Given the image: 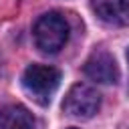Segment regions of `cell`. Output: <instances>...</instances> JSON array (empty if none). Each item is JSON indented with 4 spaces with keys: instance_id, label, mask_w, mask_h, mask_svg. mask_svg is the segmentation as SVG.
<instances>
[{
    "instance_id": "6da1fadb",
    "label": "cell",
    "mask_w": 129,
    "mask_h": 129,
    "mask_svg": "<svg viewBox=\"0 0 129 129\" xmlns=\"http://www.w3.org/2000/svg\"><path fill=\"white\" fill-rule=\"evenodd\" d=\"M34 42L44 52H58L69 40V22L58 12L42 14L34 24Z\"/></svg>"
},
{
    "instance_id": "7a4b0ae2",
    "label": "cell",
    "mask_w": 129,
    "mask_h": 129,
    "mask_svg": "<svg viewBox=\"0 0 129 129\" xmlns=\"http://www.w3.org/2000/svg\"><path fill=\"white\" fill-rule=\"evenodd\" d=\"M60 73L54 67L48 64H30L22 75V85L26 93L40 105H46L54 91L58 89Z\"/></svg>"
},
{
    "instance_id": "3957f363",
    "label": "cell",
    "mask_w": 129,
    "mask_h": 129,
    "mask_svg": "<svg viewBox=\"0 0 129 129\" xmlns=\"http://www.w3.org/2000/svg\"><path fill=\"white\" fill-rule=\"evenodd\" d=\"M101 107V95L95 87L87 83H77L71 87L62 101V111L77 119H89L93 117Z\"/></svg>"
},
{
    "instance_id": "277c9868",
    "label": "cell",
    "mask_w": 129,
    "mask_h": 129,
    "mask_svg": "<svg viewBox=\"0 0 129 129\" xmlns=\"http://www.w3.org/2000/svg\"><path fill=\"white\" fill-rule=\"evenodd\" d=\"M85 75L89 79L97 81V83L109 85V83H117L119 81V67H117V62H115V58H113L111 52L99 48V50H95L87 58V62H85Z\"/></svg>"
},
{
    "instance_id": "5b68a950",
    "label": "cell",
    "mask_w": 129,
    "mask_h": 129,
    "mask_svg": "<svg viewBox=\"0 0 129 129\" xmlns=\"http://www.w3.org/2000/svg\"><path fill=\"white\" fill-rule=\"evenodd\" d=\"M95 14L113 26H129V0H93Z\"/></svg>"
},
{
    "instance_id": "8992f818",
    "label": "cell",
    "mask_w": 129,
    "mask_h": 129,
    "mask_svg": "<svg viewBox=\"0 0 129 129\" xmlns=\"http://www.w3.org/2000/svg\"><path fill=\"white\" fill-rule=\"evenodd\" d=\"M32 113L22 105H8L0 111V129H34Z\"/></svg>"
},
{
    "instance_id": "52a82bcc",
    "label": "cell",
    "mask_w": 129,
    "mask_h": 129,
    "mask_svg": "<svg viewBox=\"0 0 129 129\" xmlns=\"http://www.w3.org/2000/svg\"><path fill=\"white\" fill-rule=\"evenodd\" d=\"M127 60H129V50H127Z\"/></svg>"
},
{
    "instance_id": "ba28073f",
    "label": "cell",
    "mask_w": 129,
    "mask_h": 129,
    "mask_svg": "<svg viewBox=\"0 0 129 129\" xmlns=\"http://www.w3.org/2000/svg\"><path fill=\"white\" fill-rule=\"evenodd\" d=\"M71 129H75V127H71Z\"/></svg>"
}]
</instances>
